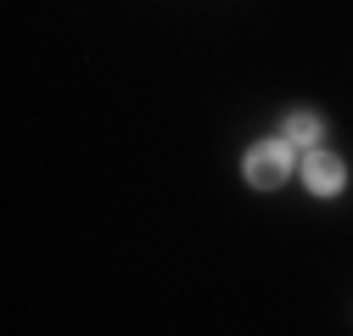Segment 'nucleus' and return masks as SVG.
<instances>
[{"label":"nucleus","instance_id":"f257e3e1","mask_svg":"<svg viewBox=\"0 0 353 336\" xmlns=\"http://www.w3.org/2000/svg\"><path fill=\"white\" fill-rule=\"evenodd\" d=\"M286 174H292V140H258L247 151V185L275 191V185H286Z\"/></svg>","mask_w":353,"mask_h":336},{"label":"nucleus","instance_id":"f03ea898","mask_svg":"<svg viewBox=\"0 0 353 336\" xmlns=\"http://www.w3.org/2000/svg\"><path fill=\"white\" fill-rule=\"evenodd\" d=\"M303 180H308V191H314V196H336L342 180H347V168H342L331 151H308V157H303Z\"/></svg>","mask_w":353,"mask_h":336},{"label":"nucleus","instance_id":"7ed1b4c3","mask_svg":"<svg viewBox=\"0 0 353 336\" xmlns=\"http://www.w3.org/2000/svg\"><path fill=\"white\" fill-rule=\"evenodd\" d=\"M286 140H292V146H314V140H320V118H314V112H292V118H286Z\"/></svg>","mask_w":353,"mask_h":336}]
</instances>
